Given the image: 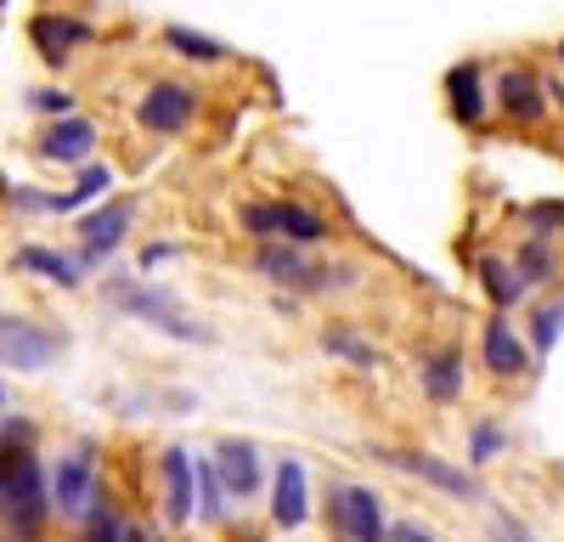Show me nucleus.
I'll list each match as a JSON object with an SVG mask.
<instances>
[{
  "label": "nucleus",
  "mask_w": 564,
  "mask_h": 542,
  "mask_svg": "<svg viewBox=\"0 0 564 542\" xmlns=\"http://www.w3.org/2000/svg\"><path fill=\"white\" fill-rule=\"evenodd\" d=\"M102 305L130 316V323L141 328H153L175 345H215V328L204 323V316H193L181 305V294L148 283V278H102Z\"/></svg>",
  "instance_id": "obj_1"
},
{
  "label": "nucleus",
  "mask_w": 564,
  "mask_h": 542,
  "mask_svg": "<svg viewBox=\"0 0 564 542\" xmlns=\"http://www.w3.org/2000/svg\"><path fill=\"white\" fill-rule=\"evenodd\" d=\"M367 458L384 464L417 486H430L441 497H452V503H486V480L468 469V464H452L441 458V452H423V446H384V441H367Z\"/></svg>",
  "instance_id": "obj_2"
},
{
  "label": "nucleus",
  "mask_w": 564,
  "mask_h": 542,
  "mask_svg": "<svg viewBox=\"0 0 564 542\" xmlns=\"http://www.w3.org/2000/svg\"><path fill=\"white\" fill-rule=\"evenodd\" d=\"M322 525L334 542H390V514H384V497L361 486V480H345L334 475L322 486Z\"/></svg>",
  "instance_id": "obj_3"
},
{
  "label": "nucleus",
  "mask_w": 564,
  "mask_h": 542,
  "mask_svg": "<svg viewBox=\"0 0 564 542\" xmlns=\"http://www.w3.org/2000/svg\"><path fill=\"white\" fill-rule=\"evenodd\" d=\"M0 514H7V536L12 542H45V520H52V469L40 464V452L12 469L7 497H0Z\"/></svg>",
  "instance_id": "obj_4"
},
{
  "label": "nucleus",
  "mask_w": 564,
  "mask_h": 542,
  "mask_svg": "<svg viewBox=\"0 0 564 542\" xmlns=\"http://www.w3.org/2000/svg\"><path fill=\"white\" fill-rule=\"evenodd\" d=\"M45 469H52V509H57V520L79 525L90 514V503L102 497L97 441H74L68 452H57V464H45Z\"/></svg>",
  "instance_id": "obj_5"
},
{
  "label": "nucleus",
  "mask_w": 564,
  "mask_h": 542,
  "mask_svg": "<svg viewBox=\"0 0 564 542\" xmlns=\"http://www.w3.org/2000/svg\"><path fill=\"white\" fill-rule=\"evenodd\" d=\"M68 350V334L40 323V316L23 311H0V368L12 373H45L52 361Z\"/></svg>",
  "instance_id": "obj_6"
},
{
  "label": "nucleus",
  "mask_w": 564,
  "mask_h": 542,
  "mask_svg": "<svg viewBox=\"0 0 564 542\" xmlns=\"http://www.w3.org/2000/svg\"><path fill=\"white\" fill-rule=\"evenodd\" d=\"M475 350H480L486 379H497V384H525L542 368V361L531 356V345H525V328H513V316H502V311H491L480 323Z\"/></svg>",
  "instance_id": "obj_7"
},
{
  "label": "nucleus",
  "mask_w": 564,
  "mask_h": 542,
  "mask_svg": "<svg viewBox=\"0 0 564 542\" xmlns=\"http://www.w3.org/2000/svg\"><path fill=\"white\" fill-rule=\"evenodd\" d=\"M159 514L170 531L198 525V452L181 441L159 452Z\"/></svg>",
  "instance_id": "obj_8"
},
{
  "label": "nucleus",
  "mask_w": 564,
  "mask_h": 542,
  "mask_svg": "<svg viewBox=\"0 0 564 542\" xmlns=\"http://www.w3.org/2000/svg\"><path fill=\"white\" fill-rule=\"evenodd\" d=\"M491 108H497L513 130H542L547 113H553L547 79H542L531 63H508V68L491 79Z\"/></svg>",
  "instance_id": "obj_9"
},
{
  "label": "nucleus",
  "mask_w": 564,
  "mask_h": 542,
  "mask_svg": "<svg viewBox=\"0 0 564 542\" xmlns=\"http://www.w3.org/2000/svg\"><path fill=\"white\" fill-rule=\"evenodd\" d=\"M204 113V90L186 79H153L135 102V124L148 136H186Z\"/></svg>",
  "instance_id": "obj_10"
},
{
  "label": "nucleus",
  "mask_w": 564,
  "mask_h": 542,
  "mask_svg": "<svg viewBox=\"0 0 564 542\" xmlns=\"http://www.w3.org/2000/svg\"><path fill=\"white\" fill-rule=\"evenodd\" d=\"M130 226H135V204L130 198H108V204H90L85 215H79V265H85V278L90 271H102L113 254H119V243L130 238Z\"/></svg>",
  "instance_id": "obj_11"
},
{
  "label": "nucleus",
  "mask_w": 564,
  "mask_h": 542,
  "mask_svg": "<svg viewBox=\"0 0 564 542\" xmlns=\"http://www.w3.org/2000/svg\"><path fill=\"white\" fill-rule=\"evenodd\" d=\"M209 458H215V469H220V480H226V491H231V503H238V509L265 497L271 464H265L260 441H249V435H220V441L209 446Z\"/></svg>",
  "instance_id": "obj_12"
},
{
  "label": "nucleus",
  "mask_w": 564,
  "mask_h": 542,
  "mask_svg": "<svg viewBox=\"0 0 564 542\" xmlns=\"http://www.w3.org/2000/svg\"><path fill=\"white\" fill-rule=\"evenodd\" d=\"M265 514L282 536H294L311 525V469L300 452H282L271 464V486H265Z\"/></svg>",
  "instance_id": "obj_13"
},
{
  "label": "nucleus",
  "mask_w": 564,
  "mask_h": 542,
  "mask_svg": "<svg viewBox=\"0 0 564 542\" xmlns=\"http://www.w3.org/2000/svg\"><path fill=\"white\" fill-rule=\"evenodd\" d=\"M468 390V356L463 345L441 339L430 350H417V395L430 401V406H457Z\"/></svg>",
  "instance_id": "obj_14"
},
{
  "label": "nucleus",
  "mask_w": 564,
  "mask_h": 542,
  "mask_svg": "<svg viewBox=\"0 0 564 542\" xmlns=\"http://www.w3.org/2000/svg\"><path fill=\"white\" fill-rule=\"evenodd\" d=\"M311 265H316V254L311 249H300V243H249V260H243V271L249 278H260L271 294H294L300 300V283L311 278Z\"/></svg>",
  "instance_id": "obj_15"
},
{
  "label": "nucleus",
  "mask_w": 564,
  "mask_h": 542,
  "mask_svg": "<svg viewBox=\"0 0 564 542\" xmlns=\"http://www.w3.org/2000/svg\"><path fill=\"white\" fill-rule=\"evenodd\" d=\"M316 350L327 361H339V368H350V373H384V350L361 323H322Z\"/></svg>",
  "instance_id": "obj_16"
},
{
  "label": "nucleus",
  "mask_w": 564,
  "mask_h": 542,
  "mask_svg": "<svg viewBox=\"0 0 564 542\" xmlns=\"http://www.w3.org/2000/svg\"><path fill=\"white\" fill-rule=\"evenodd\" d=\"M475 283H480L486 305L502 311V316H513V311L531 300L520 265H513V254H502V249H480V254H475Z\"/></svg>",
  "instance_id": "obj_17"
},
{
  "label": "nucleus",
  "mask_w": 564,
  "mask_h": 542,
  "mask_svg": "<svg viewBox=\"0 0 564 542\" xmlns=\"http://www.w3.org/2000/svg\"><path fill=\"white\" fill-rule=\"evenodd\" d=\"M90 153H97V124L79 113L52 119L34 136V159H45V164H90Z\"/></svg>",
  "instance_id": "obj_18"
},
{
  "label": "nucleus",
  "mask_w": 564,
  "mask_h": 542,
  "mask_svg": "<svg viewBox=\"0 0 564 542\" xmlns=\"http://www.w3.org/2000/svg\"><path fill=\"white\" fill-rule=\"evenodd\" d=\"M29 40H34V52L52 63V68H63L79 45H90L97 40V29H90L85 18H68V12H40L34 23H29Z\"/></svg>",
  "instance_id": "obj_19"
},
{
  "label": "nucleus",
  "mask_w": 564,
  "mask_h": 542,
  "mask_svg": "<svg viewBox=\"0 0 564 542\" xmlns=\"http://www.w3.org/2000/svg\"><path fill=\"white\" fill-rule=\"evenodd\" d=\"M446 113L463 124V130H480L486 113H491V90H486V68L480 63H457L446 74Z\"/></svg>",
  "instance_id": "obj_20"
},
{
  "label": "nucleus",
  "mask_w": 564,
  "mask_h": 542,
  "mask_svg": "<svg viewBox=\"0 0 564 542\" xmlns=\"http://www.w3.org/2000/svg\"><path fill=\"white\" fill-rule=\"evenodd\" d=\"M12 271H23V278H40V283H52V289H79V283H85L79 254L52 249V243H18V249H12Z\"/></svg>",
  "instance_id": "obj_21"
},
{
  "label": "nucleus",
  "mask_w": 564,
  "mask_h": 542,
  "mask_svg": "<svg viewBox=\"0 0 564 542\" xmlns=\"http://www.w3.org/2000/svg\"><path fill=\"white\" fill-rule=\"evenodd\" d=\"M276 238L300 243V249H316V243H334V220L305 198H276Z\"/></svg>",
  "instance_id": "obj_22"
},
{
  "label": "nucleus",
  "mask_w": 564,
  "mask_h": 542,
  "mask_svg": "<svg viewBox=\"0 0 564 542\" xmlns=\"http://www.w3.org/2000/svg\"><path fill=\"white\" fill-rule=\"evenodd\" d=\"M361 283H367V271H361L356 260H316L311 278L300 283V305H311V300H345V294H356Z\"/></svg>",
  "instance_id": "obj_23"
},
{
  "label": "nucleus",
  "mask_w": 564,
  "mask_h": 542,
  "mask_svg": "<svg viewBox=\"0 0 564 542\" xmlns=\"http://www.w3.org/2000/svg\"><path fill=\"white\" fill-rule=\"evenodd\" d=\"M513 265H520V278H525V289L536 294V289H553L558 278H564V254H558V243L553 238H520V249H513Z\"/></svg>",
  "instance_id": "obj_24"
},
{
  "label": "nucleus",
  "mask_w": 564,
  "mask_h": 542,
  "mask_svg": "<svg viewBox=\"0 0 564 542\" xmlns=\"http://www.w3.org/2000/svg\"><path fill=\"white\" fill-rule=\"evenodd\" d=\"M508 452H513V435H508V424L502 419H475V424H468V435H463V458H468V469H491V464H502L508 458Z\"/></svg>",
  "instance_id": "obj_25"
},
{
  "label": "nucleus",
  "mask_w": 564,
  "mask_h": 542,
  "mask_svg": "<svg viewBox=\"0 0 564 542\" xmlns=\"http://www.w3.org/2000/svg\"><path fill=\"white\" fill-rule=\"evenodd\" d=\"M564 339V294H547L536 305H525V345L536 361H547Z\"/></svg>",
  "instance_id": "obj_26"
},
{
  "label": "nucleus",
  "mask_w": 564,
  "mask_h": 542,
  "mask_svg": "<svg viewBox=\"0 0 564 542\" xmlns=\"http://www.w3.org/2000/svg\"><path fill=\"white\" fill-rule=\"evenodd\" d=\"M231 491H226V480H220V469H215V458L209 452H198V525H226L231 520Z\"/></svg>",
  "instance_id": "obj_27"
},
{
  "label": "nucleus",
  "mask_w": 564,
  "mask_h": 542,
  "mask_svg": "<svg viewBox=\"0 0 564 542\" xmlns=\"http://www.w3.org/2000/svg\"><path fill=\"white\" fill-rule=\"evenodd\" d=\"M130 536V520L113 509V497H108V486H102V497L90 503V514L74 525V542H124Z\"/></svg>",
  "instance_id": "obj_28"
},
{
  "label": "nucleus",
  "mask_w": 564,
  "mask_h": 542,
  "mask_svg": "<svg viewBox=\"0 0 564 542\" xmlns=\"http://www.w3.org/2000/svg\"><path fill=\"white\" fill-rule=\"evenodd\" d=\"M164 45L175 57H186V63H226L231 57V45H220V40H209V34H198V29H186V23H170L164 29Z\"/></svg>",
  "instance_id": "obj_29"
},
{
  "label": "nucleus",
  "mask_w": 564,
  "mask_h": 542,
  "mask_svg": "<svg viewBox=\"0 0 564 542\" xmlns=\"http://www.w3.org/2000/svg\"><path fill=\"white\" fill-rule=\"evenodd\" d=\"M108 187H113V164H79V181L57 198V209L68 215V209H85V204H102Z\"/></svg>",
  "instance_id": "obj_30"
},
{
  "label": "nucleus",
  "mask_w": 564,
  "mask_h": 542,
  "mask_svg": "<svg viewBox=\"0 0 564 542\" xmlns=\"http://www.w3.org/2000/svg\"><path fill=\"white\" fill-rule=\"evenodd\" d=\"M238 232L249 243H276V198H243L238 204Z\"/></svg>",
  "instance_id": "obj_31"
},
{
  "label": "nucleus",
  "mask_w": 564,
  "mask_h": 542,
  "mask_svg": "<svg viewBox=\"0 0 564 542\" xmlns=\"http://www.w3.org/2000/svg\"><path fill=\"white\" fill-rule=\"evenodd\" d=\"M520 220H525L531 238H553V243H558V238H564V198H542V204H531Z\"/></svg>",
  "instance_id": "obj_32"
},
{
  "label": "nucleus",
  "mask_w": 564,
  "mask_h": 542,
  "mask_svg": "<svg viewBox=\"0 0 564 542\" xmlns=\"http://www.w3.org/2000/svg\"><path fill=\"white\" fill-rule=\"evenodd\" d=\"M486 542H542L520 514H508V509H491V525H486Z\"/></svg>",
  "instance_id": "obj_33"
},
{
  "label": "nucleus",
  "mask_w": 564,
  "mask_h": 542,
  "mask_svg": "<svg viewBox=\"0 0 564 542\" xmlns=\"http://www.w3.org/2000/svg\"><path fill=\"white\" fill-rule=\"evenodd\" d=\"M7 204L18 215H63L57 209V193H34V187H7Z\"/></svg>",
  "instance_id": "obj_34"
},
{
  "label": "nucleus",
  "mask_w": 564,
  "mask_h": 542,
  "mask_svg": "<svg viewBox=\"0 0 564 542\" xmlns=\"http://www.w3.org/2000/svg\"><path fill=\"white\" fill-rule=\"evenodd\" d=\"M170 260H181V243H175V238L141 243V254H135V278H148V271H159V265H170Z\"/></svg>",
  "instance_id": "obj_35"
},
{
  "label": "nucleus",
  "mask_w": 564,
  "mask_h": 542,
  "mask_svg": "<svg viewBox=\"0 0 564 542\" xmlns=\"http://www.w3.org/2000/svg\"><path fill=\"white\" fill-rule=\"evenodd\" d=\"M29 108L45 113V119H68L74 113V97H68V90H57V85H45V90H29Z\"/></svg>",
  "instance_id": "obj_36"
},
{
  "label": "nucleus",
  "mask_w": 564,
  "mask_h": 542,
  "mask_svg": "<svg viewBox=\"0 0 564 542\" xmlns=\"http://www.w3.org/2000/svg\"><path fill=\"white\" fill-rule=\"evenodd\" d=\"M124 542H164V536H159L153 525H135V520H130V536H124Z\"/></svg>",
  "instance_id": "obj_37"
},
{
  "label": "nucleus",
  "mask_w": 564,
  "mask_h": 542,
  "mask_svg": "<svg viewBox=\"0 0 564 542\" xmlns=\"http://www.w3.org/2000/svg\"><path fill=\"white\" fill-rule=\"evenodd\" d=\"M547 97H553V108L564 113V79H547Z\"/></svg>",
  "instance_id": "obj_38"
},
{
  "label": "nucleus",
  "mask_w": 564,
  "mask_h": 542,
  "mask_svg": "<svg viewBox=\"0 0 564 542\" xmlns=\"http://www.w3.org/2000/svg\"><path fill=\"white\" fill-rule=\"evenodd\" d=\"M0 424H7V384H0Z\"/></svg>",
  "instance_id": "obj_39"
},
{
  "label": "nucleus",
  "mask_w": 564,
  "mask_h": 542,
  "mask_svg": "<svg viewBox=\"0 0 564 542\" xmlns=\"http://www.w3.org/2000/svg\"><path fill=\"white\" fill-rule=\"evenodd\" d=\"M553 57H558V68H564V34H558V45H553Z\"/></svg>",
  "instance_id": "obj_40"
}]
</instances>
